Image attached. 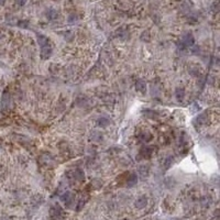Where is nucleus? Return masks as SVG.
I'll return each mask as SVG.
<instances>
[{
	"label": "nucleus",
	"instance_id": "obj_1",
	"mask_svg": "<svg viewBox=\"0 0 220 220\" xmlns=\"http://www.w3.org/2000/svg\"><path fill=\"white\" fill-rule=\"evenodd\" d=\"M194 42H195V40H194V36H192L190 33H188L186 34L184 38H183V44L185 45V46H192L194 45Z\"/></svg>",
	"mask_w": 220,
	"mask_h": 220
},
{
	"label": "nucleus",
	"instance_id": "obj_2",
	"mask_svg": "<svg viewBox=\"0 0 220 220\" xmlns=\"http://www.w3.org/2000/svg\"><path fill=\"white\" fill-rule=\"evenodd\" d=\"M135 89H137L138 91H141V93H145L146 91V84L145 82H143V80H138L135 82Z\"/></svg>",
	"mask_w": 220,
	"mask_h": 220
},
{
	"label": "nucleus",
	"instance_id": "obj_3",
	"mask_svg": "<svg viewBox=\"0 0 220 220\" xmlns=\"http://www.w3.org/2000/svg\"><path fill=\"white\" fill-rule=\"evenodd\" d=\"M146 205H148V199H146V197H144V196H141V197L135 201V206H137L138 208H144Z\"/></svg>",
	"mask_w": 220,
	"mask_h": 220
},
{
	"label": "nucleus",
	"instance_id": "obj_4",
	"mask_svg": "<svg viewBox=\"0 0 220 220\" xmlns=\"http://www.w3.org/2000/svg\"><path fill=\"white\" fill-rule=\"evenodd\" d=\"M137 183H138V176L135 175V174H131V175L128 177V179H126V184H128L129 187L137 185Z\"/></svg>",
	"mask_w": 220,
	"mask_h": 220
},
{
	"label": "nucleus",
	"instance_id": "obj_5",
	"mask_svg": "<svg viewBox=\"0 0 220 220\" xmlns=\"http://www.w3.org/2000/svg\"><path fill=\"white\" fill-rule=\"evenodd\" d=\"M52 54V49L50 47V46H44L42 47L41 50V55H42V57L43 58H49L50 56Z\"/></svg>",
	"mask_w": 220,
	"mask_h": 220
},
{
	"label": "nucleus",
	"instance_id": "obj_6",
	"mask_svg": "<svg viewBox=\"0 0 220 220\" xmlns=\"http://www.w3.org/2000/svg\"><path fill=\"white\" fill-rule=\"evenodd\" d=\"M38 42L42 47H44V46H49V38H46L45 35H38Z\"/></svg>",
	"mask_w": 220,
	"mask_h": 220
},
{
	"label": "nucleus",
	"instance_id": "obj_7",
	"mask_svg": "<svg viewBox=\"0 0 220 220\" xmlns=\"http://www.w3.org/2000/svg\"><path fill=\"white\" fill-rule=\"evenodd\" d=\"M46 16L49 18V20H55V19L58 16V14H57V12L55 10L51 9V10H49L46 12Z\"/></svg>",
	"mask_w": 220,
	"mask_h": 220
},
{
	"label": "nucleus",
	"instance_id": "obj_8",
	"mask_svg": "<svg viewBox=\"0 0 220 220\" xmlns=\"http://www.w3.org/2000/svg\"><path fill=\"white\" fill-rule=\"evenodd\" d=\"M175 96L178 100H182V99L184 98V96H185V90L182 89V88H177L175 91Z\"/></svg>",
	"mask_w": 220,
	"mask_h": 220
},
{
	"label": "nucleus",
	"instance_id": "obj_9",
	"mask_svg": "<svg viewBox=\"0 0 220 220\" xmlns=\"http://www.w3.org/2000/svg\"><path fill=\"white\" fill-rule=\"evenodd\" d=\"M97 123H98V126H109L110 121L109 119H107V118H99Z\"/></svg>",
	"mask_w": 220,
	"mask_h": 220
},
{
	"label": "nucleus",
	"instance_id": "obj_10",
	"mask_svg": "<svg viewBox=\"0 0 220 220\" xmlns=\"http://www.w3.org/2000/svg\"><path fill=\"white\" fill-rule=\"evenodd\" d=\"M72 194L71 192H66V194H64L63 196H62V200L63 201H65L66 204H69L71 203V200H72Z\"/></svg>",
	"mask_w": 220,
	"mask_h": 220
},
{
	"label": "nucleus",
	"instance_id": "obj_11",
	"mask_svg": "<svg viewBox=\"0 0 220 220\" xmlns=\"http://www.w3.org/2000/svg\"><path fill=\"white\" fill-rule=\"evenodd\" d=\"M139 172H140L141 176H146L148 175V170H146V166H142V167H140Z\"/></svg>",
	"mask_w": 220,
	"mask_h": 220
},
{
	"label": "nucleus",
	"instance_id": "obj_12",
	"mask_svg": "<svg viewBox=\"0 0 220 220\" xmlns=\"http://www.w3.org/2000/svg\"><path fill=\"white\" fill-rule=\"evenodd\" d=\"M150 34V32L148 31H145V32H143L142 33V35H141V40H143V41H145V42H148V41H150V38H146V35H148Z\"/></svg>",
	"mask_w": 220,
	"mask_h": 220
},
{
	"label": "nucleus",
	"instance_id": "obj_13",
	"mask_svg": "<svg viewBox=\"0 0 220 220\" xmlns=\"http://www.w3.org/2000/svg\"><path fill=\"white\" fill-rule=\"evenodd\" d=\"M16 1H18V3H19L20 6H23L25 2H27V0H16Z\"/></svg>",
	"mask_w": 220,
	"mask_h": 220
},
{
	"label": "nucleus",
	"instance_id": "obj_14",
	"mask_svg": "<svg viewBox=\"0 0 220 220\" xmlns=\"http://www.w3.org/2000/svg\"><path fill=\"white\" fill-rule=\"evenodd\" d=\"M5 1L6 0H0V5H3V3H5Z\"/></svg>",
	"mask_w": 220,
	"mask_h": 220
}]
</instances>
